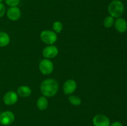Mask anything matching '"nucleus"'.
I'll use <instances>...</instances> for the list:
<instances>
[{
    "instance_id": "obj_18",
    "label": "nucleus",
    "mask_w": 127,
    "mask_h": 126,
    "mask_svg": "<svg viewBox=\"0 0 127 126\" xmlns=\"http://www.w3.org/2000/svg\"><path fill=\"white\" fill-rule=\"evenodd\" d=\"M5 2L10 7H16L19 4L20 0H5Z\"/></svg>"
},
{
    "instance_id": "obj_5",
    "label": "nucleus",
    "mask_w": 127,
    "mask_h": 126,
    "mask_svg": "<svg viewBox=\"0 0 127 126\" xmlns=\"http://www.w3.org/2000/svg\"><path fill=\"white\" fill-rule=\"evenodd\" d=\"M14 120V114L10 111H4L0 114V124L2 126H9L13 123Z\"/></svg>"
},
{
    "instance_id": "obj_20",
    "label": "nucleus",
    "mask_w": 127,
    "mask_h": 126,
    "mask_svg": "<svg viewBox=\"0 0 127 126\" xmlns=\"http://www.w3.org/2000/svg\"><path fill=\"white\" fill-rule=\"evenodd\" d=\"M110 126H123V124L120 122H114V123L112 124L111 125H110Z\"/></svg>"
},
{
    "instance_id": "obj_6",
    "label": "nucleus",
    "mask_w": 127,
    "mask_h": 126,
    "mask_svg": "<svg viewBox=\"0 0 127 126\" xmlns=\"http://www.w3.org/2000/svg\"><path fill=\"white\" fill-rule=\"evenodd\" d=\"M94 126H110V122L109 117L104 114H97L93 120Z\"/></svg>"
},
{
    "instance_id": "obj_3",
    "label": "nucleus",
    "mask_w": 127,
    "mask_h": 126,
    "mask_svg": "<svg viewBox=\"0 0 127 126\" xmlns=\"http://www.w3.org/2000/svg\"><path fill=\"white\" fill-rule=\"evenodd\" d=\"M40 38L45 44L52 45L57 42V35L53 31L43 30L40 33Z\"/></svg>"
},
{
    "instance_id": "obj_7",
    "label": "nucleus",
    "mask_w": 127,
    "mask_h": 126,
    "mask_svg": "<svg viewBox=\"0 0 127 126\" xmlns=\"http://www.w3.org/2000/svg\"><path fill=\"white\" fill-rule=\"evenodd\" d=\"M18 100V95L13 91H9L6 93L3 96V101L5 105L11 106L17 103Z\"/></svg>"
},
{
    "instance_id": "obj_19",
    "label": "nucleus",
    "mask_w": 127,
    "mask_h": 126,
    "mask_svg": "<svg viewBox=\"0 0 127 126\" xmlns=\"http://www.w3.org/2000/svg\"><path fill=\"white\" fill-rule=\"evenodd\" d=\"M6 12V8H5L4 5L2 3L0 2V18L2 17Z\"/></svg>"
},
{
    "instance_id": "obj_8",
    "label": "nucleus",
    "mask_w": 127,
    "mask_h": 126,
    "mask_svg": "<svg viewBox=\"0 0 127 126\" xmlns=\"http://www.w3.org/2000/svg\"><path fill=\"white\" fill-rule=\"evenodd\" d=\"M58 49L57 46L53 45H49L45 47L42 51V55L47 59L54 58L58 55Z\"/></svg>"
},
{
    "instance_id": "obj_21",
    "label": "nucleus",
    "mask_w": 127,
    "mask_h": 126,
    "mask_svg": "<svg viewBox=\"0 0 127 126\" xmlns=\"http://www.w3.org/2000/svg\"><path fill=\"white\" fill-rule=\"evenodd\" d=\"M2 1H3V0H0V2H2Z\"/></svg>"
},
{
    "instance_id": "obj_2",
    "label": "nucleus",
    "mask_w": 127,
    "mask_h": 126,
    "mask_svg": "<svg viewBox=\"0 0 127 126\" xmlns=\"http://www.w3.org/2000/svg\"><path fill=\"white\" fill-rule=\"evenodd\" d=\"M125 10V7L120 0H113L109 3L107 7V11L109 15L114 18H119L122 16Z\"/></svg>"
},
{
    "instance_id": "obj_9",
    "label": "nucleus",
    "mask_w": 127,
    "mask_h": 126,
    "mask_svg": "<svg viewBox=\"0 0 127 126\" xmlns=\"http://www.w3.org/2000/svg\"><path fill=\"white\" fill-rule=\"evenodd\" d=\"M7 18L12 21H16L19 19L21 16V10L19 7H10L6 12Z\"/></svg>"
},
{
    "instance_id": "obj_13",
    "label": "nucleus",
    "mask_w": 127,
    "mask_h": 126,
    "mask_svg": "<svg viewBox=\"0 0 127 126\" xmlns=\"http://www.w3.org/2000/svg\"><path fill=\"white\" fill-rule=\"evenodd\" d=\"M48 106V102L47 98L44 96L38 98L37 101V106L41 111H44Z\"/></svg>"
},
{
    "instance_id": "obj_4",
    "label": "nucleus",
    "mask_w": 127,
    "mask_h": 126,
    "mask_svg": "<svg viewBox=\"0 0 127 126\" xmlns=\"http://www.w3.org/2000/svg\"><path fill=\"white\" fill-rule=\"evenodd\" d=\"M39 70L41 73L44 75H49L53 70V64L48 59H43L39 64Z\"/></svg>"
},
{
    "instance_id": "obj_11",
    "label": "nucleus",
    "mask_w": 127,
    "mask_h": 126,
    "mask_svg": "<svg viewBox=\"0 0 127 126\" xmlns=\"http://www.w3.org/2000/svg\"><path fill=\"white\" fill-rule=\"evenodd\" d=\"M114 26L117 30L120 33H124L127 29V22L122 17L117 18L114 22Z\"/></svg>"
},
{
    "instance_id": "obj_1",
    "label": "nucleus",
    "mask_w": 127,
    "mask_h": 126,
    "mask_svg": "<svg viewBox=\"0 0 127 126\" xmlns=\"http://www.w3.org/2000/svg\"><path fill=\"white\" fill-rule=\"evenodd\" d=\"M58 83L52 79H45L42 82L40 91L45 97H52L55 95L58 91Z\"/></svg>"
},
{
    "instance_id": "obj_15",
    "label": "nucleus",
    "mask_w": 127,
    "mask_h": 126,
    "mask_svg": "<svg viewBox=\"0 0 127 126\" xmlns=\"http://www.w3.org/2000/svg\"><path fill=\"white\" fill-rule=\"evenodd\" d=\"M114 22H115V20H114V17L109 16L104 19L103 23H104V25L105 28H109L112 27L113 25L114 24Z\"/></svg>"
},
{
    "instance_id": "obj_12",
    "label": "nucleus",
    "mask_w": 127,
    "mask_h": 126,
    "mask_svg": "<svg viewBox=\"0 0 127 126\" xmlns=\"http://www.w3.org/2000/svg\"><path fill=\"white\" fill-rule=\"evenodd\" d=\"M32 93L31 88L26 85H22L19 86L17 90V94L22 98L28 97Z\"/></svg>"
},
{
    "instance_id": "obj_14",
    "label": "nucleus",
    "mask_w": 127,
    "mask_h": 126,
    "mask_svg": "<svg viewBox=\"0 0 127 126\" xmlns=\"http://www.w3.org/2000/svg\"><path fill=\"white\" fill-rule=\"evenodd\" d=\"M10 42V37L7 33L0 32V47H4L8 45Z\"/></svg>"
},
{
    "instance_id": "obj_10",
    "label": "nucleus",
    "mask_w": 127,
    "mask_h": 126,
    "mask_svg": "<svg viewBox=\"0 0 127 126\" xmlns=\"http://www.w3.org/2000/svg\"><path fill=\"white\" fill-rule=\"evenodd\" d=\"M76 87V82L73 79H69L64 82L63 86V90L66 95H71L75 91Z\"/></svg>"
},
{
    "instance_id": "obj_23",
    "label": "nucleus",
    "mask_w": 127,
    "mask_h": 126,
    "mask_svg": "<svg viewBox=\"0 0 127 126\" xmlns=\"http://www.w3.org/2000/svg\"></svg>"
},
{
    "instance_id": "obj_16",
    "label": "nucleus",
    "mask_w": 127,
    "mask_h": 126,
    "mask_svg": "<svg viewBox=\"0 0 127 126\" xmlns=\"http://www.w3.org/2000/svg\"><path fill=\"white\" fill-rule=\"evenodd\" d=\"M68 100L70 102V103L74 106H79L81 104V100L80 98L75 96V95H72V96H69Z\"/></svg>"
},
{
    "instance_id": "obj_17",
    "label": "nucleus",
    "mask_w": 127,
    "mask_h": 126,
    "mask_svg": "<svg viewBox=\"0 0 127 126\" xmlns=\"http://www.w3.org/2000/svg\"><path fill=\"white\" fill-rule=\"evenodd\" d=\"M53 29L56 33H60L63 29V23L60 21H56L53 24Z\"/></svg>"
},
{
    "instance_id": "obj_22",
    "label": "nucleus",
    "mask_w": 127,
    "mask_h": 126,
    "mask_svg": "<svg viewBox=\"0 0 127 126\" xmlns=\"http://www.w3.org/2000/svg\"><path fill=\"white\" fill-rule=\"evenodd\" d=\"M126 1H127V0H126Z\"/></svg>"
}]
</instances>
